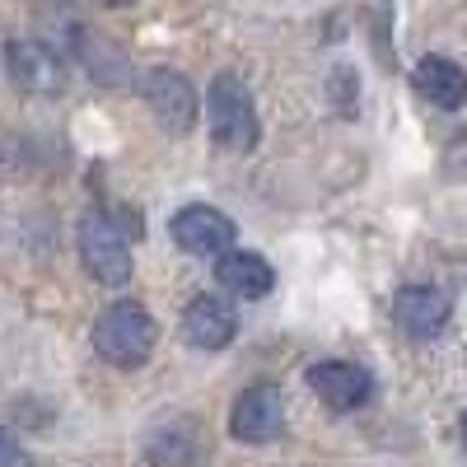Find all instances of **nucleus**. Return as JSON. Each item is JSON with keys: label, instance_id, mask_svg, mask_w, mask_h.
<instances>
[{"label": "nucleus", "instance_id": "2", "mask_svg": "<svg viewBox=\"0 0 467 467\" xmlns=\"http://www.w3.org/2000/svg\"><path fill=\"white\" fill-rule=\"evenodd\" d=\"M154 341H160V327L131 299H117L94 323V350L117 369H140L154 356Z\"/></svg>", "mask_w": 467, "mask_h": 467}, {"label": "nucleus", "instance_id": "14", "mask_svg": "<svg viewBox=\"0 0 467 467\" xmlns=\"http://www.w3.org/2000/svg\"><path fill=\"white\" fill-rule=\"evenodd\" d=\"M0 467H33V453L10 431H0Z\"/></svg>", "mask_w": 467, "mask_h": 467}, {"label": "nucleus", "instance_id": "10", "mask_svg": "<svg viewBox=\"0 0 467 467\" xmlns=\"http://www.w3.org/2000/svg\"><path fill=\"white\" fill-rule=\"evenodd\" d=\"M239 332V314H234V304L220 299V295H197L187 304L182 314V337L197 346V350H224Z\"/></svg>", "mask_w": 467, "mask_h": 467}, {"label": "nucleus", "instance_id": "13", "mask_svg": "<svg viewBox=\"0 0 467 467\" xmlns=\"http://www.w3.org/2000/svg\"><path fill=\"white\" fill-rule=\"evenodd\" d=\"M197 453H202V444H197V435H192L187 425H169V431H154L145 440V458L154 467H192Z\"/></svg>", "mask_w": 467, "mask_h": 467}, {"label": "nucleus", "instance_id": "11", "mask_svg": "<svg viewBox=\"0 0 467 467\" xmlns=\"http://www.w3.org/2000/svg\"><path fill=\"white\" fill-rule=\"evenodd\" d=\"M215 281L224 295L234 299H266L271 290H276V271H271V262L262 253H239L229 248L220 262H215Z\"/></svg>", "mask_w": 467, "mask_h": 467}, {"label": "nucleus", "instance_id": "9", "mask_svg": "<svg viewBox=\"0 0 467 467\" xmlns=\"http://www.w3.org/2000/svg\"><path fill=\"white\" fill-rule=\"evenodd\" d=\"M449 314H453V308H449L444 290H435V285H402L393 295V323L407 337H416V341L440 337L444 323H449Z\"/></svg>", "mask_w": 467, "mask_h": 467}, {"label": "nucleus", "instance_id": "15", "mask_svg": "<svg viewBox=\"0 0 467 467\" xmlns=\"http://www.w3.org/2000/svg\"><path fill=\"white\" fill-rule=\"evenodd\" d=\"M103 5H131V0H103Z\"/></svg>", "mask_w": 467, "mask_h": 467}, {"label": "nucleus", "instance_id": "5", "mask_svg": "<svg viewBox=\"0 0 467 467\" xmlns=\"http://www.w3.org/2000/svg\"><path fill=\"white\" fill-rule=\"evenodd\" d=\"M285 431V398L281 388L271 383H253L234 398V411H229V435L244 440V444H271Z\"/></svg>", "mask_w": 467, "mask_h": 467}, {"label": "nucleus", "instance_id": "8", "mask_svg": "<svg viewBox=\"0 0 467 467\" xmlns=\"http://www.w3.org/2000/svg\"><path fill=\"white\" fill-rule=\"evenodd\" d=\"M308 388L318 393V402H327L332 411H356L374 398V379L369 369L350 365V360H323L308 369Z\"/></svg>", "mask_w": 467, "mask_h": 467}, {"label": "nucleus", "instance_id": "16", "mask_svg": "<svg viewBox=\"0 0 467 467\" xmlns=\"http://www.w3.org/2000/svg\"><path fill=\"white\" fill-rule=\"evenodd\" d=\"M462 440H467V411H462Z\"/></svg>", "mask_w": 467, "mask_h": 467}, {"label": "nucleus", "instance_id": "7", "mask_svg": "<svg viewBox=\"0 0 467 467\" xmlns=\"http://www.w3.org/2000/svg\"><path fill=\"white\" fill-rule=\"evenodd\" d=\"M169 229L173 244L192 257H224L234 248V220L215 206H182Z\"/></svg>", "mask_w": 467, "mask_h": 467}, {"label": "nucleus", "instance_id": "6", "mask_svg": "<svg viewBox=\"0 0 467 467\" xmlns=\"http://www.w3.org/2000/svg\"><path fill=\"white\" fill-rule=\"evenodd\" d=\"M140 94H145V108L154 112V122H160L164 131H173V136L192 131V122H197V89L187 85L182 70L154 66V70L145 75Z\"/></svg>", "mask_w": 467, "mask_h": 467}, {"label": "nucleus", "instance_id": "1", "mask_svg": "<svg viewBox=\"0 0 467 467\" xmlns=\"http://www.w3.org/2000/svg\"><path fill=\"white\" fill-rule=\"evenodd\" d=\"M206 127H211V140L215 150L224 154H248L257 150V108H253V94L239 75H215L211 89H206Z\"/></svg>", "mask_w": 467, "mask_h": 467}, {"label": "nucleus", "instance_id": "12", "mask_svg": "<svg viewBox=\"0 0 467 467\" xmlns=\"http://www.w3.org/2000/svg\"><path fill=\"white\" fill-rule=\"evenodd\" d=\"M411 85H416V94L425 103H435L444 112L467 103V70L458 61H449V57H420L416 70H411Z\"/></svg>", "mask_w": 467, "mask_h": 467}, {"label": "nucleus", "instance_id": "4", "mask_svg": "<svg viewBox=\"0 0 467 467\" xmlns=\"http://www.w3.org/2000/svg\"><path fill=\"white\" fill-rule=\"evenodd\" d=\"M5 70H10V85L24 94H61L66 89V57L57 43L47 37H19V43L5 47Z\"/></svg>", "mask_w": 467, "mask_h": 467}, {"label": "nucleus", "instance_id": "3", "mask_svg": "<svg viewBox=\"0 0 467 467\" xmlns=\"http://www.w3.org/2000/svg\"><path fill=\"white\" fill-rule=\"evenodd\" d=\"M80 257L85 271L99 285H127L131 281V244H127V229L117 224L112 215L94 211L80 220Z\"/></svg>", "mask_w": 467, "mask_h": 467}]
</instances>
